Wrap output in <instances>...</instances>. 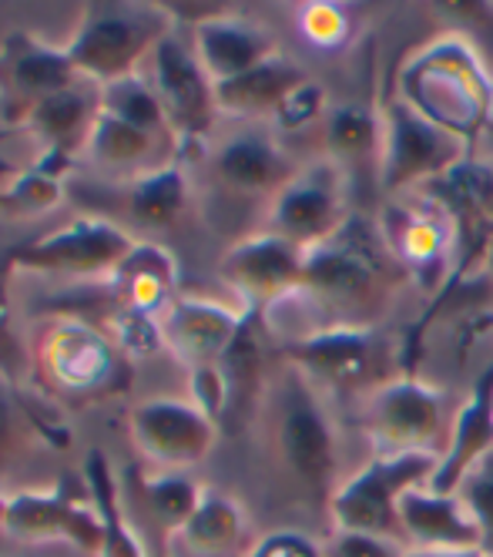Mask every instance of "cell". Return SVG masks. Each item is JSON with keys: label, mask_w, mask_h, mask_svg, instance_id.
<instances>
[{"label": "cell", "mask_w": 493, "mask_h": 557, "mask_svg": "<svg viewBox=\"0 0 493 557\" xmlns=\"http://www.w3.org/2000/svg\"><path fill=\"white\" fill-rule=\"evenodd\" d=\"M423 299L409 272L359 209L336 235L306 249L303 283L259 312L262 333L279 349L299 346L329 330H393L403 306Z\"/></svg>", "instance_id": "obj_1"}, {"label": "cell", "mask_w": 493, "mask_h": 557, "mask_svg": "<svg viewBox=\"0 0 493 557\" xmlns=\"http://www.w3.org/2000/svg\"><path fill=\"white\" fill-rule=\"evenodd\" d=\"M249 433L279 494L325 534L333 494L359 463L340 407L275 352Z\"/></svg>", "instance_id": "obj_2"}, {"label": "cell", "mask_w": 493, "mask_h": 557, "mask_svg": "<svg viewBox=\"0 0 493 557\" xmlns=\"http://www.w3.org/2000/svg\"><path fill=\"white\" fill-rule=\"evenodd\" d=\"M386 95L464 138L477 154L493 128V58L473 34L449 24L399 58Z\"/></svg>", "instance_id": "obj_3"}, {"label": "cell", "mask_w": 493, "mask_h": 557, "mask_svg": "<svg viewBox=\"0 0 493 557\" xmlns=\"http://www.w3.org/2000/svg\"><path fill=\"white\" fill-rule=\"evenodd\" d=\"M457 386L436 383L420 373H399L396 380L377 386L343 407V420L356 460L366 457H440L449 447L454 423L464 404Z\"/></svg>", "instance_id": "obj_4"}, {"label": "cell", "mask_w": 493, "mask_h": 557, "mask_svg": "<svg viewBox=\"0 0 493 557\" xmlns=\"http://www.w3.org/2000/svg\"><path fill=\"white\" fill-rule=\"evenodd\" d=\"M188 165L205 206L219 202L229 215L242 212L245 228L259 232L275 195L296 178L306 158L269 125L222 122Z\"/></svg>", "instance_id": "obj_5"}, {"label": "cell", "mask_w": 493, "mask_h": 557, "mask_svg": "<svg viewBox=\"0 0 493 557\" xmlns=\"http://www.w3.org/2000/svg\"><path fill=\"white\" fill-rule=\"evenodd\" d=\"M30 356L40 386L74 404L114 396L132 376V360L118 349L108 330L67 312L45 315L34 326Z\"/></svg>", "instance_id": "obj_6"}, {"label": "cell", "mask_w": 493, "mask_h": 557, "mask_svg": "<svg viewBox=\"0 0 493 557\" xmlns=\"http://www.w3.org/2000/svg\"><path fill=\"white\" fill-rule=\"evenodd\" d=\"M312 386H319L340 410L377 386L406 373L403 330H329L299 346L279 349Z\"/></svg>", "instance_id": "obj_7"}, {"label": "cell", "mask_w": 493, "mask_h": 557, "mask_svg": "<svg viewBox=\"0 0 493 557\" xmlns=\"http://www.w3.org/2000/svg\"><path fill=\"white\" fill-rule=\"evenodd\" d=\"M172 30L175 21L164 4L104 0V4H88L81 11L64 51L85 82L104 88L121 77L138 74L155 45Z\"/></svg>", "instance_id": "obj_8"}, {"label": "cell", "mask_w": 493, "mask_h": 557, "mask_svg": "<svg viewBox=\"0 0 493 557\" xmlns=\"http://www.w3.org/2000/svg\"><path fill=\"white\" fill-rule=\"evenodd\" d=\"M470 162L473 148L464 138L427 122L399 98H383V158L377 175V202L443 185Z\"/></svg>", "instance_id": "obj_9"}, {"label": "cell", "mask_w": 493, "mask_h": 557, "mask_svg": "<svg viewBox=\"0 0 493 557\" xmlns=\"http://www.w3.org/2000/svg\"><path fill=\"white\" fill-rule=\"evenodd\" d=\"M145 82L161 101V111L169 117V128L182 145V158H192L215 138L222 128V114L215 101V82L201 67L192 37L178 27L164 34L141 64Z\"/></svg>", "instance_id": "obj_10"}, {"label": "cell", "mask_w": 493, "mask_h": 557, "mask_svg": "<svg viewBox=\"0 0 493 557\" xmlns=\"http://www.w3.org/2000/svg\"><path fill=\"white\" fill-rule=\"evenodd\" d=\"M436 467L440 457H423V454L366 457L343 476L340 491L333 494V504H329V531L369 534L406 547L399 528V500L409 487L427 484Z\"/></svg>", "instance_id": "obj_11"}, {"label": "cell", "mask_w": 493, "mask_h": 557, "mask_svg": "<svg viewBox=\"0 0 493 557\" xmlns=\"http://www.w3.org/2000/svg\"><path fill=\"white\" fill-rule=\"evenodd\" d=\"M359 209L369 206H362V191L343 169L325 158H306L296 178L275 195L262 228L306 252L336 235Z\"/></svg>", "instance_id": "obj_12"}, {"label": "cell", "mask_w": 493, "mask_h": 557, "mask_svg": "<svg viewBox=\"0 0 493 557\" xmlns=\"http://www.w3.org/2000/svg\"><path fill=\"white\" fill-rule=\"evenodd\" d=\"M138 235L104 215H77L45 235L30 238L27 246L11 252V265L40 275L61 278H101L108 283L111 272L132 256Z\"/></svg>", "instance_id": "obj_13"}, {"label": "cell", "mask_w": 493, "mask_h": 557, "mask_svg": "<svg viewBox=\"0 0 493 557\" xmlns=\"http://www.w3.org/2000/svg\"><path fill=\"white\" fill-rule=\"evenodd\" d=\"M128 436L148 470L195 473L219 450L222 426L188 396H148L128 410Z\"/></svg>", "instance_id": "obj_14"}, {"label": "cell", "mask_w": 493, "mask_h": 557, "mask_svg": "<svg viewBox=\"0 0 493 557\" xmlns=\"http://www.w3.org/2000/svg\"><path fill=\"white\" fill-rule=\"evenodd\" d=\"M4 534L17 544H71L98 557L101 517L88 487L77 494L71 481H61L58 487L14 491Z\"/></svg>", "instance_id": "obj_15"}, {"label": "cell", "mask_w": 493, "mask_h": 557, "mask_svg": "<svg viewBox=\"0 0 493 557\" xmlns=\"http://www.w3.org/2000/svg\"><path fill=\"white\" fill-rule=\"evenodd\" d=\"M303 265L306 252L299 246L259 228L229 243L215 272L238 306L249 312H262L303 283Z\"/></svg>", "instance_id": "obj_16"}, {"label": "cell", "mask_w": 493, "mask_h": 557, "mask_svg": "<svg viewBox=\"0 0 493 557\" xmlns=\"http://www.w3.org/2000/svg\"><path fill=\"white\" fill-rule=\"evenodd\" d=\"M309 158H325L343 169L359 191L373 188L383 158V98L377 95H336L312 135Z\"/></svg>", "instance_id": "obj_17"}, {"label": "cell", "mask_w": 493, "mask_h": 557, "mask_svg": "<svg viewBox=\"0 0 493 557\" xmlns=\"http://www.w3.org/2000/svg\"><path fill=\"white\" fill-rule=\"evenodd\" d=\"M252 315L256 312L238 306L232 296L215 299V296L182 293L158 320L164 352H172L182 363V370L219 367Z\"/></svg>", "instance_id": "obj_18"}, {"label": "cell", "mask_w": 493, "mask_h": 557, "mask_svg": "<svg viewBox=\"0 0 493 557\" xmlns=\"http://www.w3.org/2000/svg\"><path fill=\"white\" fill-rule=\"evenodd\" d=\"M98 114L101 88L91 82H77L74 88L27 108L17 125L37 145V158L30 165L54 178H64L74 165H81V154L88 148Z\"/></svg>", "instance_id": "obj_19"}, {"label": "cell", "mask_w": 493, "mask_h": 557, "mask_svg": "<svg viewBox=\"0 0 493 557\" xmlns=\"http://www.w3.org/2000/svg\"><path fill=\"white\" fill-rule=\"evenodd\" d=\"M85 77L71 64L64 45H51L30 30H11L0 41V101L21 122L24 111Z\"/></svg>", "instance_id": "obj_20"}, {"label": "cell", "mask_w": 493, "mask_h": 557, "mask_svg": "<svg viewBox=\"0 0 493 557\" xmlns=\"http://www.w3.org/2000/svg\"><path fill=\"white\" fill-rule=\"evenodd\" d=\"M188 37L201 67L209 71L215 85L242 77L245 71H252L285 51L272 24L252 14H242L238 8H229L219 17L192 27Z\"/></svg>", "instance_id": "obj_21"}, {"label": "cell", "mask_w": 493, "mask_h": 557, "mask_svg": "<svg viewBox=\"0 0 493 557\" xmlns=\"http://www.w3.org/2000/svg\"><path fill=\"white\" fill-rule=\"evenodd\" d=\"M259 541L252 510L242 497L205 487L192 517L164 534V557H245Z\"/></svg>", "instance_id": "obj_22"}, {"label": "cell", "mask_w": 493, "mask_h": 557, "mask_svg": "<svg viewBox=\"0 0 493 557\" xmlns=\"http://www.w3.org/2000/svg\"><path fill=\"white\" fill-rule=\"evenodd\" d=\"M182 158L178 141L161 138V135H148L141 128H132L121 117L101 111L95 132L88 138V148L81 154V165L91 169L98 178L114 182V185H132L145 175H151L155 169H164Z\"/></svg>", "instance_id": "obj_23"}, {"label": "cell", "mask_w": 493, "mask_h": 557, "mask_svg": "<svg viewBox=\"0 0 493 557\" xmlns=\"http://www.w3.org/2000/svg\"><path fill=\"white\" fill-rule=\"evenodd\" d=\"M309 77H316L309 71L306 61H299L296 54L282 51L272 61L245 71L242 77H232V82L215 85V101H219V114L222 122H242V125H269L275 111L285 104L296 88H303Z\"/></svg>", "instance_id": "obj_24"}, {"label": "cell", "mask_w": 493, "mask_h": 557, "mask_svg": "<svg viewBox=\"0 0 493 557\" xmlns=\"http://www.w3.org/2000/svg\"><path fill=\"white\" fill-rule=\"evenodd\" d=\"M399 528L406 550H480V531L467 504L430 484H417L403 494Z\"/></svg>", "instance_id": "obj_25"}, {"label": "cell", "mask_w": 493, "mask_h": 557, "mask_svg": "<svg viewBox=\"0 0 493 557\" xmlns=\"http://www.w3.org/2000/svg\"><path fill=\"white\" fill-rule=\"evenodd\" d=\"M108 289L114 296V309H128V312H141V315L161 320V312L182 296L178 293V259L161 243L138 238L132 256L111 272Z\"/></svg>", "instance_id": "obj_26"}, {"label": "cell", "mask_w": 493, "mask_h": 557, "mask_svg": "<svg viewBox=\"0 0 493 557\" xmlns=\"http://www.w3.org/2000/svg\"><path fill=\"white\" fill-rule=\"evenodd\" d=\"M490 450H493V360L467 386L457 423H454V436H449V447L427 484L433 491L454 494L457 484L464 481V473L477 460H483Z\"/></svg>", "instance_id": "obj_27"}, {"label": "cell", "mask_w": 493, "mask_h": 557, "mask_svg": "<svg viewBox=\"0 0 493 557\" xmlns=\"http://www.w3.org/2000/svg\"><path fill=\"white\" fill-rule=\"evenodd\" d=\"M125 195V215L132 225L138 228H175L195 206H198V185H195V172L185 158L178 162L155 169L151 175L132 182L121 188Z\"/></svg>", "instance_id": "obj_28"}, {"label": "cell", "mask_w": 493, "mask_h": 557, "mask_svg": "<svg viewBox=\"0 0 493 557\" xmlns=\"http://www.w3.org/2000/svg\"><path fill=\"white\" fill-rule=\"evenodd\" d=\"M85 487L95 500L101 517V547L98 557H148L138 531L132 528V517L125 510V494L114 473V463L104 450H88L85 460Z\"/></svg>", "instance_id": "obj_29"}, {"label": "cell", "mask_w": 493, "mask_h": 557, "mask_svg": "<svg viewBox=\"0 0 493 557\" xmlns=\"http://www.w3.org/2000/svg\"><path fill=\"white\" fill-rule=\"evenodd\" d=\"M101 111L121 117V122H128L132 128H141L148 135H161V138L178 141L169 128V117H164V111H161L158 95L151 91V85L145 82L141 71L132 77H121V82L104 85L101 88Z\"/></svg>", "instance_id": "obj_30"}, {"label": "cell", "mask_w": 493, "mask_h": 557, "mask_svg": "<svg viewBox=\"0 0 493 557\" xmlns=\"http://www.w3.org/2000/svg\"><path fill=\"white\" fill-rule=\"evenodd\" d=\"M205 494V484H198L192 473H175V470H148L141 476V497L148 510L164 524V534L182 528L192 510L198 507Z\"/></svg>", "instance_id": "obj_31"}, {"label": "cell", "mask_w": 493, "mask_h": 557, "mask_svg": "<svg viewBox=\"0 0 493 557\" xmlns=\"http://www.w3.org/2000/svg\"><path fill=\"white\" fill-rule=\"evenodd\" d=\"M296 30L299 37L316 48V51H325V54H340V51H349L359 37V17L343 8V4H303L296 8Z\"/></svg>", "instance_id": "obj_32"}, {"label": "cell", "mask_w": 493, "mask_h": 557, "mask_svg": "<svg viewBox=\"0 0 493 557\" xmlns=\"http://www.w3.org/2000/svg\"><path fill=\"white\" fill-rule=\"evenodd\" d=\"M37 417L24 404L21 389L0 373V476H4L37 441Z\"/></svg>", "instance_id": "obj_33"}, {"label": "cell", "mask_w": 493, "mask_h": 557, "mask_svg": "<svg viewBox=\"0 0 493 557\" xmlns=\"http://www.w3.org/2000/svg\"><path fill=\"white\" fill-rule=\"evenodd\" d=\"M64 202V178H54L48 172H40L27 165L4 191H0V206L14 209L21 215H40L51 212Z\"/></svg>", "instance_id": "obj_34"}, {"label": "cell", "mask_w": 493, "mask_h": 557, "mask_svg": "<svg viewBox=\"0 0 493 557\" xmlns=\"http://www.w3.org/2000/svg\"><path fill=\"white\" fill-rule=\"evenodd\" d=\"M454 494L467 504L473 517L483 557H493V450L464 473V481L457 484Z\"/></svg>", "instance_id": "obj_35"}, {"label": "cell", "mask_w": 493, "mask_h": 557, "mask_svg": "<svg viewBox=\"0 0 493 557\" xmlns=\"http://www.w3.org/2000/svg\"><path fill=\"white\" fill-rule=\"evenodd\" d=\"M108 336L118 343V349L128 356V360H148L151 352L164 349L161 339V323L155 315H141V312H128V309H114L108 320Z\"/></svg>", "instance_id": "obj_36"}, {"label": "cell", "mask_w": 493, "mask_h": 557, "mask_svg": "<svg viewBox=\"0 0 493 557\" xmlns=\"http://www.w3.org/2000/svg\"><path fill=\"white\" fill-rule=\"evenodd\" d=\"M245 557H322V537L306 528L285 524L259 534V541Z\"/></svg>", "instance_id": "obj_37"}, {"label": "cell", "mask_w": 493, "mask_h": 557, "mask_svg": "<svg viewBox=\"0 0 493 557\" xmlns=\"http://www.w3.org/2000/svg\"><path fill=\"white\" fill-rule=\"evenodd\" d=\"M406 547L369 537V534H353V531H325L322 534V557H403Z\"/></svg>", "instance_id": "obj_38"}, {"label": "cell", "mask_w": 493, "mask_h": 557, "mask_svg": "<svg viewBox=\"0 0 493 557\" xmlns=\"http://www.w3.org/2000/svg\"><path fill=\"white\" fill-rule=\"evenodd\" d=\"M473 265L490 278L493 283V225L486 228V235H483V243H480V249H477V259H473Z\"/></svg>", "instance_id": "obj_39"}, {"label": "cell", "mask_w": 493, "mask_h": 557, "mask_svg": "<svg viewBox=\"0 0 493 557\" xmlns=\"http://www.w3.org/2000/svg\"><path fill=\"white\" fill-rule=\"evenodd\" d=\"M403 557H483L480 550H406Z\"/></svg>", "instance_id": "obj_40"}, {"label": "cell", "mask_w": 493, "mask_h": 557, "mask_svg": "<svg viewBox=\"0 0 493 557\" xmlns=\"http://www.w3.org/2000/svg\"><path fill=\"white\" fill-rule=\"evenodd\" d=\"M8 510H11V494L0 487V531H4V521H8Z\"/></svg>", "instance_id": "obj_41"}, {"label": "cell", "mask_w": 493, "mask_h": 557, "mask_svg": "<svg viewBox=\"0 0 493 557\" xmlns=\"http://www.w3.org/2000/svg\"><path fill=\"white\" fill-rule=\"evenodd\" d=\"M490 360H493V349H490Z\"/></svg>", "instance_id": "obj_42"}]
</instances>
